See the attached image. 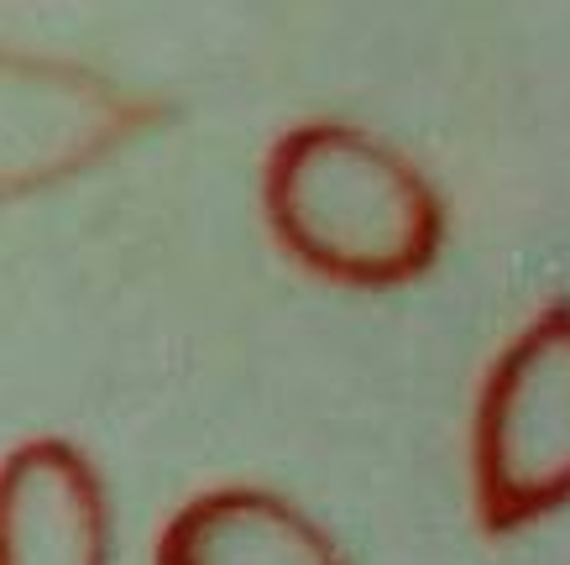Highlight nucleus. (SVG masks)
<instances>
[{
    "instance_id": "nucleus-1",
    "label": "nucleus",
    "mask_w": 570,
    "mask_h": 565,
    "mask_svg": "<svg viewBox=\"0 0 570 565\" xmlns=\"http://www.w3.org/2000/svg\"><path fill=\"white\" fill-rule=\"evenodd\" d=\"M262 215L283 257L335 289H403L445 246L440 188L351 120H298L267 147Z\"/></svg>"
},
{
    "instance_id": "nucleus-5",
    "label": "nucleus",
    "mask_w": 570,
    "mask_h": 565,
    "mask_svg": "<svg viewBox=\"0 0 570 565\" xmlns=\"http://www.w3.org/2000/svg\"><path fill=\"white\" fill-rule=\"evenodd\" d=\"M153 565H346V555L283 493L215 487L163 524Z\"/></svg>"
},
{
    "instance_id": "nucleus-4",
    "label": "nucleus",
    "mask_w": 570,
    "mask_h": 565,
    "mask_svg": "<svg viewBox=\"0 0 570 565\" xmlns=\"http://www.w3.org/2000/svg\"><path fill=\"white\" fill-rule=\"evenodd\" d=\"M0 565H110V497L73 440L37 435L0 456Z\"/></svg>"
},
{
    "instance_id": "nucleus-3",
    "label": "nucleus",
    "mask_w": 570,
    "mask_h": 565,
    "mask_svg": "<svg viewBox=\"0 0 570 565\" xmlns=\"http://www.w3.org/2000/svg\"><path fill=\"white\" fill-rule=\"evenodd\" d=\"M163 116L157 95L89 64L0 48V205L100 168Z\"/></svg>"
},
{
    "instance_id": "nucleus-2",
    "label": "nucleus",
    "mask_w": 570,
    "mask_h": 565,
    "mask_svg": "<svg viewBox=\"0 0 570 565\" xmlns=\"http://www.w3.org/2000/svg\"><path fill=\"white\" fill-rule=\"evenodd\" d=\"M471 508L487 539L570 508V299H550L487 367L471 413Z\"/></svg>"
}]
</instances>
